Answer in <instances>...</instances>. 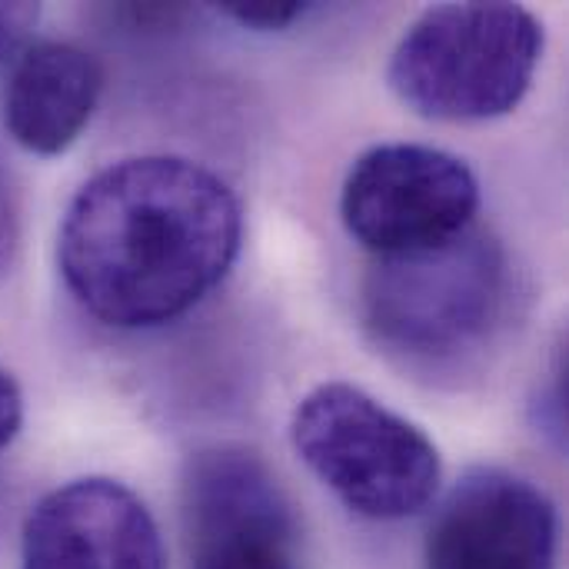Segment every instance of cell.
<instances>
[{"instance_id": "9c48e42d", "label": "cell", "mask_w": 569, "mask_h": 569, "mask_svg": "<svg viewBox=\"0 0 569 569\" xmlns=\"http://www.w3.org/2000/svg\"><path fill=\"white\" fill-rule=\"evenodd\" d=\"M100 90L103 70L93 53L60 40L27 43L7 73L3 127L27 153L57 157L90 123Z\"/></svg>"}, {"instance_id": "4fadbf2b", "label": "cell", "mask_w": 569, "mask_h": 569, "mask_svg": "<svg viewBox=\"0 0 569 569\" xmlns=\"http://www.w3.org/2000/svg\"><path fill=\"white\" fill-rule=\"evenodd\" d=\"M20 423H23V397H20V387L0 367V453L13 443Z\"/></svg>"}, {"instance_id": "8992f818", "label": "cell", "mask_w": 569, "mask_h": 569, "mask_svg": "<svg viewBox=\"0 0 569 569\" xmlns=\"http://www.w3.org/2000/svg\"><path fill=\"white\" fill-rule=\"evenodd\" d=\"M190 569H300V530L273 470L247 447H207L183 470Z\"/></svg>"}, {"instance_id": "ba28073f", "label": "cell", "mask_w": 569, "mask_h": 569, "mask_svg": "<svg viewBox=\"0 0 569 569\" xmlns=\"http://www.w3.org/2000/svg\"><path fill=\"white\" fill-rule=\"evenodd\" d=\"M20 569H167V553L157 520L130 487L87 477L30 510Z\"/></svg>"}, {"instance_id": "7a4b0ae2", "label": "cell", "mask_w": 569, "mask_h": 569, "mask_svg": "<svg viewBox=\"0 0 569 569\" xmlns=\"http://www.w3.org/2000/svg\"><path fill=\"white\" fill-rule=\"evenodd\" d=\"M510 297L507 250L473 223L440 247L373 257L363 327L387 357L413 370H457L497 340Z\"/></svg>"}, {"instance_id": "6da1fadb", "label": "cell", "mask_w": 569, "mask_h": 569, "mask_svg": "<svg viewBox=\"0 0 569 569\" xmlns=\"http://www.w3.org/2000/svg\"><path fill=\"white\" fill-rule=\"evenodd\" d=\"M240 240L243 210L227 180L197 160L150 153L103 167L73 193L57 263L90 317L150 330L210 297Z\"/></svg>"}, {"instance_id": "277c9868", "label": "cell", "mask_w": 569, "mask_h": 569, "mask_svg": "<svg viewBox=\"0 0 569 569\" xmlns=\"http://www.w3.org/2000/svg\"><path fill=\"white\" fill-rule=\"evenodd\" d=\"M310 473L357 517L393 523L417 517L440 490V453L407 417L367 390L333 380L310 390L290 423Z\"/></svg>"}, {"instance_id": "8fae6325", "label": "cell", "mask_w": 569, "mask_h": 569, "mask_svg": "<svg viewBox=\"0 0 569 569\" xmlns=\"http://www.w3.org/2000/svg\"><path fill=\"white\" fill-rule=\"evenodd\" d=\"M20 250V207H17V190L0 163V280L13 270Z\"/></svg>"}, {"instance_id": "5b68a950", "label": "cell", "mask_w": 569, "mask_h": 569, "mask_svg": "<svg viewBox=\"0 0 569 569\" xmlns=\"http://www.w3.org/2000/svg\"><path fill=\"white\" fill-rule=\"evenodd\" d=\"M480 180L457 153L427 143H380L343 180L340 217L373 257L440 247L477 223Z\"/></svg>"}, {"instance_id": "7c38bea8", "label": "cell", "mask_w": 569, "mask_h": 569, "mask_svg": "<svg viewBox=\"0 0 569 569\" xmlns=\"http://www.w3.org/2000/svg\"><path fill=\"white\" fill-rule=\"evenodd\" d=\"M37 13V3H0V70L27 47Z\"/></svg>"}, {"instance_id": "3957f363", "label": "cell", "mask_w": 569, "mask_h": 569, "mask_svg": "<svg viewBox=\"0 0 569 569\" xmlns=\"http://www.w3.org/2000/svg\"><path fill=\"white\" fill-rule=\"evenodd\" d=\"M543 43L540 17L520 3H443L400 37L387 80L427 120H493L527 97Z\"/></svg>"}, {"instance_id": "52a82bcc", "label": "cell", "mask_w": 569, "mask_h": 569, "mask_svg": "<svg viewBox=\"0 0 569 569\" xmlns=\"http://www.w3.org/2000/svg\"><path fill=\"white\" fill-rule=\"evenodd\" d=\"M427 569H560L553 500L520 473L477 467L437 510Z\"/></svg>"}, {"instance_id": "30bf717a", "label": "cell", "mask_w": 569, "mask_h": 569, "mask_svg": "<svg viewBox=\"0 0 569 569\" xmlns=\"http://www.w3.org/2000/svg\"><path fill=\"white\" fill-rule=\"evenodd\" d=\"M220 10L243 23V27H257V30H287L290 23H297L310 3H273V0H230L220 3Z\"/></svg>"}]
</instances>
